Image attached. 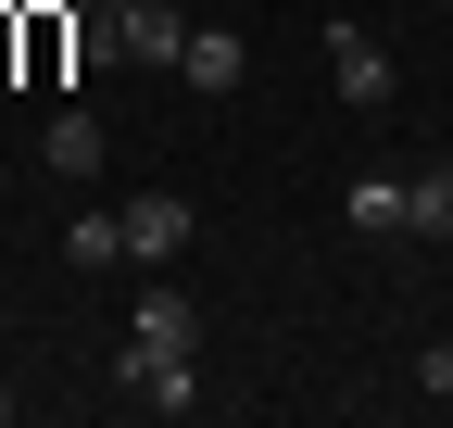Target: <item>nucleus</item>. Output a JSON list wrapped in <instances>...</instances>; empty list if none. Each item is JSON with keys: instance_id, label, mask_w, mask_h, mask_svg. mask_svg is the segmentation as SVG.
Returning a JSON list of instances; mask_svg holds the SVG:
<instances>
[{"instance_id": "f257e3e1", "label": "nucleus", "mask_w": 453, "mask_h": 428, "mask_svg": "<svg viewBox=\"0 0 453 428\" xmlns=\"http://www.w3.org/2000/svg\"><path fill=\"white\" fill-rule=\"evenodd\" d=\"M113 391H127L139 416H202V378H189V353H113Z\"/></svg>"}, {"instance_id": "f03ea898", "label": "nucleus", "mask_w": 453, "mask_h": 428, "mask_svg": "<svg viewBox=\"0 0 453 428\" xmlns=\"http://www.w3.org/2000/svg\"><path fill=\"white\" fill-rule=\"evenodd\" d=\"M113 214H127V264H177V252H189V227H202L177 189H139V202H113Z\"/></svg>"}, {"instance_id": "7ed1b4c3", "label": "nucleus", "mask_w": 453, "mask_h": 428, "mask_svg": "<svg viewBox=\"0 0 453 428\" xmlns=\"http://www.w3.org/2000/svg\"><path fill=\"white\" fill-rule=\"evenodd\" d=\"M340 214H353V240H416V177H353Z\"/></svg>"}, {"instance_id": "20e7f679", "label": "nucleus", "mask_w": 453, "mask_h": 428, "mask_svg": "<svg viewBox=\"0 0 453 428\" xmlns=\"http://www.w3.org/2000/svg\"><path fill=\"white\" fill-rule=\"evenodd\" d=\"M177 76H189L202 101H226V88L252 76V38H240V26H189V50H177Z\"/></svg>"}, {"instance_id": "39448f33", "label": "nucleus", "mask_w": 453, "mask_h": 428, "mask_svg": "<svg viewBox=\"0 0 453 428\" xmlns=\"http://www.w3.org/2000/svg\"><path fill=\"white\" fill-rule=\"evenodd\" d=\"M327 76H340V101H365V114H378V101H390V50H378L365 26H327Z\"/></svg>"}, {"instance_id": "423d86ee", "label": "nucleus", "mask_w": 453, "mask_h": 428, "mask_svg": "<svg viewBox=\"0 0 453 428\" xmlns=\"http://www.w3.org/2000/svg\"><path fill=\"white\" fill-rule=\"evenodd\" d=\"M127 340H139V353H202V302H189V290H139Z\"/></svg>"}, {"instance_id": "0eeeda50", "label": "nucleus", "mask_w": 453, "mask_h": 428, "mask_svg": "<svg viewBox=\"0 0 453 428\" xmlns=\"http://www.w3.org/2000/svg\"><path fill=\"white\" fill-rule=\"evenodd\" d=\"M177 50H189L177 0H139V13H127V64H177Z\"/></svg>"}, {"instance_id": "6e6552de", "label": "nucleus", "mask_w": 453, "mask_h": 428, "mask_svg": "<svg viewBox=\"0 0 453 428\" xmlns=\"http://www.w3.org/2000/svg\"><path fill=\"white\" fill-rule=\"evenodd\" d=\"M64 264H76V278L127 264V214H76V227H64Z\"/></svg>"}, {"instance_id": "1a4fd4ad", "label": "nucleus", "mask_w": 453, "mask_h": 428, "mask_svg": "<svg viewBox=\"0 0 453 428\" xmlns=\"http://www.w3.org/2000/svg\"><path fill=\"white\" fill-rule=\"evenodd\" d=\"M38 151H50V177H101V126H88V114H50Z\"/></svg>"}, {"instance_id": "9d476101", "label": "nucleus", "mask_w": 453, "mask_h": 428, "mask_svg": "<svg viewBox=\"0 0 453 428\" xmlns=\"http://www.w3.org/2000/svg\"><path fill=\"white\" fill-rule=\"evenodd\" d=\"M416 240H453V164L416 177Z\"/></svg>"}, {"instance_id": "9b49d317", "label": "nucleus", "mask_w": 453, "mask_h": 428, "mask_svg": "<svg viewBox=\"0 0 453 428\" xmlns=\"http://www.w3.org/2000/svg\"><path fill=\"white\" fill-rule=\"evenodd\" d=\"M416 391H441V403H453V340H428V353H416Z\"/></svg>"}, {"instance_id": "f8f14e48", "label": "nucleus", "mask_w": 453, "mask_h": 428, "mask_svg": "<svg viewBox=\"0 0 453 428\" xmlns=\"http://www.w3.org/2000/svg\"><path fill=\"white\" fill-rule=\"evenodd\" d=\"M113 13H139V0H113Z\"/></svg>"}, {"instance_id": "ddd939ff", "label": "nucleus", "mask_w": 453, "mask_h": 428, "mask_svg": "<svg viewBox=\"0 0 453 428\" xmlns=\"http://www.w3.org/2000/svg\"><path fill=\"white\" fill-rule=\"evenodd\" d=\"M0 416H13V391H0Z\"/></svg>"}]
</instances>
